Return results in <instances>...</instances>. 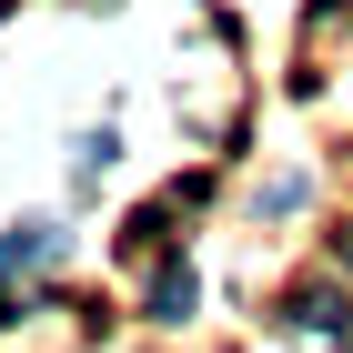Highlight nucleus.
Segmentation results:
<instances>
[{
	"label": "nucleus",
	"instance_id": "1",
	"mask_svg": "<svg viewBox=\"0 0 353 353\" xmlns=\"http://www.w3.org/2000/svg\"><path fill=\"white\" fill-rule=\"evenodd\" d=\"M182 313H192V272L162 263V272H152V323H182Z\"/></svg>",
	"mask_w": 353,
	"mask_h": 353
},
{
	"label": "nucleus",
	"instance_id": "2",
	"mask_svg": "<svg viewBox=\"0 0 353 353\" xmlns=\"http://www.w3.org/2000/svg\"><path fill=\"white\" fill-rule=\"evenodd\" d=\"M293 333H343V293H323V283L293 293Z\"/></svg>",
	"mask_w": 353,
	"mask_h": 353
},
{
	"label": "nucleus",
	"instance_id": "3",
	"mask_svg": "<svg viewBox=\"0 0 353 353\" xmlns=\"http://www.w3.org/2000/svg\"><path fill=\"white\" fill-rule=\"evenodd\" d=\"M343 252H353V243H343Z\"/></svg>",
	"mask_w": 353,
	"mask_h": 353
}]
</instances>
